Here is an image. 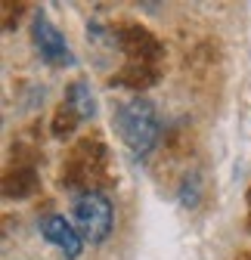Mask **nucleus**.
<instances>
[{
  "label": "nucleus",
  "mask_w": 251,
  "mask_h": 260,
  "mask_svg": "<svg viewBox=\"0 0 251 260\" xmlns=\"http://www.w3.org/2000/svg\"><path fill=\"white\" fill-rule=\"evenodd\" d=\"M112 127L134 158H146L162 137V118L149 96H131L115 106Z\"/></svg>",
  "instance_id": "f257e3e1"
},
{
  "label": "nucleus",
  "mask_w": 251,
  "mask_h": 260,
  "mask_svg": "<svg viewBox=\"0 0 251 260\" xmlns=\"http://www.w3.org/2000/svg\"><path fill=\"white\" fill-rule=\"evenodd\" d=\"M72 223L87 245H106L115 230V205L106 192L84 189L72 199Z\"/></svg>",
  "instance_id": "f03ea898"
},
{
  "label": "nucleus",
  "mask_w": 251,
  "mask_h": 260,
  "mask_svg": "<svg viewBox=\"0 0 251 260\" xmlns=\"http://www.w3.org/2000/svg\"><path fill=\"white\" fill-rule=\"evenodd\" d=\"M31 41H35L38 56L50 65V69H75L78 65V56L72 53L66 35L47 19V13H38L31 19Z\"/></svg>",
  "instance_id": "7ed1b4c3"
},
{
  "label": "nucleus",
  "mask_w": 251,
  "mask_h": 260,
  "mask_svg": "<svg viewBox=\"0 0 251 260\" xmlns=\"http://www.w3.org/2000/svg\"><path fill=\"white\" fill-rule=\"evenodd\" d=\"M41 236H44V242L47 245H53L66 260H78L81 254H84V239H81V233H78V226L66 217V214H47V217H41Z\"/></svg>",
  "instance_id": "20e7f679"
},
{
  "label": "nucleus",
  "mask_w": 251,
  "mask_h": 260,
  "mask_svg": "<svg viewBox=\"0 0 251 260\" xmlns=\"http://www.w3.org/2000/svg\"><path fill=\"white\" fill-rule=\"evenodd\" d=\"M66 106L81 118V121H87V118H97V93H93V87H90V81H72L69 87H66Z\"/></svg>",
  "instance_id": "39448f33"
}]
</instances>
